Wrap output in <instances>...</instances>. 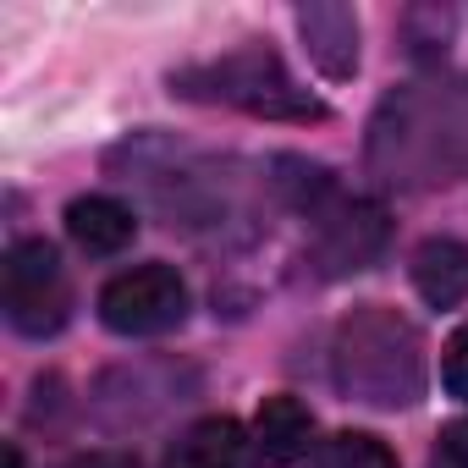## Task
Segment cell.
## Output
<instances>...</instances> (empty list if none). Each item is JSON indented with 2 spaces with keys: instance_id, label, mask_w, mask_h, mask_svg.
Wrapping results in <instances>:
<instances>
[{
  "instance_id": "obj_1",
  "label": "cell",
  "mask_w": 468,
  "mask_h": 468,
  "mask_svg": "<svg viewBox=\"0 0 468 468\" xmlns=\"http://www.w3.org/2000/svg\"><path fill=\"white\" fill-rule=\"evenodd\" d=\"M369 160L391 182H446L468 171V83H430L386 100Z\"/></svg>"
},
{
  "instance_id": "obj_2",
  "label": "cell",
  "mask_w": 468,
  "mask_h": 468,
  "mask_svg": "<svg viewBox=\"0 0 468 468\" xmlns=\"http://www.w3.org/2000/svg\"><path fill=\"white\" fill-rule=\"evenodd\" d=\"M336 386L369 408H408L424 391V358L408 320L364 309L336 331Z\"/></svg>"
},
{
  "instance_id": "obj_3",
  "label": "cell",
  "mask_w": 468,
  "mask_h": 468,
  "mask_svg": "<svg viewBox=\"0 0 468 468\" xmlns=\"http://www.w3.org/2000/svg\"><path fill=\"white\" fill-rule=\"evenodd\" d=\"M176 94L187 100H209V105H238L249 116H265V122H325V105L298 89L282 67L276 50L265 45H249V50H231L220 61H204V67H187L171 78Z\"/></svg>"
},
{
  "instance_id": "obj_4",
  "label": "cell",
  "mask_w": 468,
  "mask_h": 468,
  "mask_svg": "<svg viewBox=\"0 0 468 468\" xmlns=\"http://www.w3.org/2000/svg\"><path fill=\"white\" fill-rule=\"evenodd\" d=\"M0 298H6V320L23 336H56L67 325L72 309V287H67V265L45 238H23L6 249L0 265Z\"/></svg>"
},
{
  "instance_id": "obj_5",
  "label": "cell",
  "mask_w": 468,
  "mask_h": 468,
  "mask_svg": "<svg viewBox=\"0 0 468 468\" xmlns=\"http://www.w3.org/2000/svg\"><path fill=\"white\" fill-rule=\"evenodd\" d=\"M187 314V287L171 265H133L105 282L100 292V320L122 336H160L182 325Z\"/></svg>"
},
{
  "instance_id": "obj_6",
  "label": "cell",
  "mask_w": 468,
  "mask_h": 468,
  "mask_svg": "<svg viewBox=\"0 0 468 468\" xmlns=\"http://www.w3.org/2000/svg\"><path fill=\"white\" fill-rule=\"evenodd\" d=\"M386 243V215L380 204H342L336 215L320 220V238H314V260L325 276L342 271H364Z\"/></svg>"
},
{
  "instance_id": "obj_7",
  "label": "cell",
  "mask_w": 468,
  "mask_h": 468,
  "mask_svg": "<svg viewBox=\"0 0 468 468\" xmlns=\"http://www.w3.org/2000/svg\"><path fill=\"white\" fill-rule=\"evenodd\" d=\"M314 446V413L298 397H265L254 413V457L265 468H298Z\"/></svg>"
},
{
  "instance_id": "obj_8",
  "label": "cell",
  "mask_w": 468,
  "mask_h": 468,
  "mask_svg": "<svg viewBox=\"0 0 468 468\" xmlns=\"http://www.w3.org/2000/svg\"><path fill=\"white\" fill-rule=\"evenodd\" d=\"M67 231H72V243L94 260H111L122 254L133 238H138V220L127 204L105 198V193H89V198H72L67 204Z\"/></svg>"
},
{
  "instance_id": "obj_9",
  "label": "cell",
  "mask_w": 468,
  "mask_h": 468,
  "mask_svg": "<svg viewBox=\"0 0 468 468\" xmlns=\"http://www.w3.org/2000/svg\"><path fill=\"white\" fill-rule=\"evenodd\" d=\"M303 45L325 78H353L358 72V17L347 6H303L298 12Z\"/></svg>"
},
{
  "instance_id": "obj_10",
  "label": "cell",
  "mask_w": 468,
  "mask_h": 468,
  "mask_svg": "<svg viewBox=\"0 0 468 468\" xmlns=\"http://www.w3.org/2000/svg\"><path fill=\"white\" fill-rule=\"evenodd\" d=\"M408 271L430 309H457L468 298V243H457V238H424L413 249Z\"/></svg>"
},
{
  "instance_id": "obj_11",
  "label": "cell",
  "mask_w": 468,
  "mask_h": 468,
  "mask_svg": "<svg viewBox=\"0 0 468 468\" xmlns=\"http://www.w3.org/2000/svg\"><path fill=\"white\" fill-rule=\"evenodd\" d=\"M249 435L238 419H198L165 457V468H249Z\"/></svg>"
},
{
  "instance_id": "obj_12",
  "label": "cell",
  "mask_w": 468,
  "mask_h": 468,
  "mask_svg": "<svg viewBox=\"0 0 468 468\" xmlns=\"http://www.w3.org/2000/svg\"><path fill=\"white\" fill-rule=\"evenodd\" d=\"M314 468H397L391 446L380 435H364V430H342L331 441H320L314 452Z\"/></svg>"
},
{
  "instance_id": "obj_13",
  "label": "cell",
  "mask_w": 468,
  "mask_h": 468,
  "mask_svg": "<svg viewBox=\"0 0 468 468\" xmlns=\"http://www.w3.org/2000/svg\"><path fill=\"white\" fill-rule=\"evenodd\" d=\"M441 386L468 402V325H457L452 342L441 347Z\"/></svg>"
},
{
  "instance_id": "obj_14",
  "label": "cell",
  "mask_w": 468,
  "mask_h": 468,
  "mask_svg": "<svg viewBox=\"0 0 468 468\" xmlns=\"http://www.w3.org/2000/svg\"><path fill=\"white\" fill-rule=\"evenodd\" d=\"M430 468H468V419H457V424H446V430H441Z\"/></svg>"
},
{
  "instance_id": "obj_15",
  "label": "cell",
  "mask_w": 468,
  "mask_h": 468,
  "mask_svg": "<svg viewBox=\"0 0 468 468\" xmlns=\"http://www.w3.org/2000/svg\"><path fill=\"white\" fill-rule=\"evenodd\" d=\"M72 468H138L127 452H89V457H78Z\"/></svg>"
},
{
  "instance_id": "obj_16",
  "label": "cell",
  "mask_w": 468,
  "mask_h": 468,
  "mask_svg": "<svg viewBox=\"0 0 468 468\" xmlns=\"http://www.w3.org/2000/svg\"><path fill=\"white\" fill-rule=\"evenodd\" d=\"M6 468H23V452L17 446H6Z\"/></svg>"
}]
</instances>
